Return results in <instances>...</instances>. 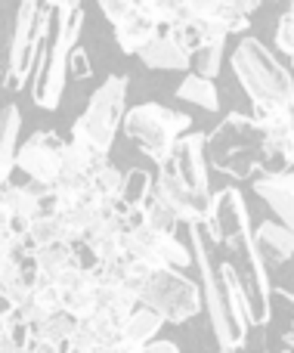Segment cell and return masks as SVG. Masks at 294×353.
<instances>
[{"mask_svg": "<svg viewBox=\"0 0 294 353\" xmlns=\"http://www.w3.org/2000/svg\"><path fill=\"white\" fill-rule=\"evenodd\" d=\"M84 28V6L78 3H50V28L43 41L41 59L34 68L31 99L41 109H56L68 74V53L78 47Z\"/></svg>", "mask_w": 294, "mask_h": 353, "instance_id": "cell-1", "label": "cell"}, {"mask_svg": "<svg viewBox=\"0 0 294 353\" xmlns=\"http://www.w3.org/2000/svg\"><path fill=\"white\" fill-rule=\"evenodd\" d=\"M189 248H192V263L202 273V288H204V307H208V319L214 325V335L220 341L223 353H235L245 344L248 325H251V310L242 301H229L227 288L220 282V273L214 267L208 239H204V223H189Z\"/></svg>", "mask_w": 294, "mask_h": 353, "instance_id": "cell-2", "label": "cell"}, {"mask_svg": "<svg viewBox=\"0 0 294 353\" xmlns=\"http://www.w3.org/2000/svg\"><path fill=\"white\" fill-rule=\"evenodd\" d=\"M233 72L245 93L251 97L254 112L270 109H288L294 81L288 68L258 41V37H242L239 47L233 50Z\"/></svg>", "mask_w": 294, "mask_h": 353, "instance_id": "cell-3", "label": "cell"}, {"mask_svg": "<svg viewBox=\"0 0 294 353\" xmlns=\"http://www.w3.org/2000/svg\"><path fill=\"white\" fill-rule=\"evenodd\" d=\"M121 128L143 149V155H149L155 165H165L174 155V146L189 134L192 118L186 112L167 109L158 103H143L136 109L124 112Z\"/></svg>", "mask_w": 294, "mask_h": 353, "instance_id": "cell-4", "label": "cell"}, {"mask_svg": "<svg viewBox=\"0 0 294 353\" xmlns=\"http://www.w3.org/2000/svg\"><path fill=\"white\" fill-rule=\"evenodd\" d=\"M127 109V78L124 74H109L103 84L93 90L84 115L72 124V140H81L93 152L109 155Z\"/></svg>", "mask_w": 294, "mask_h": 353, "instance_id": "cell-5", "label": "cell"}, {"mask_svg": "<svg viewBox=\"0 0 294 353\" xmlns=\"http://www.w3.org/2000/svg\"><path fill=\"white\" fill-rule=\"evenodd\" d=\"M204 146H211L214 165L233 176H251L266 149H276L260 124L245 115H229L214 134L204 137Z\"/></svg>", "mask_w": 294, "mask_h": 353, "instance_id": "cell-6", "label": "cell"}, {"mask_svg": "<svg viewBox=\"0 0 294 353\" xmlns=\"http://www.w3.org/2000/svg\"><path fill=\"white\" fill-rule=\"evenodd\" d=\"M136 304L152 310L161 323H189L202 313V292L192 279L177 270H158L152 273L136 292Z\"/></svg>", "mask_w": 294, "mask_h": 353, "instance_id": "cell-7", "label": "cell"}, {"mask_svg": "<svg viewBox=\"0 0 294 353\" xmlns=\"http://www.w3.org/2000/svg\"><path fill=\"white\" fill-rule=\"evenodd\" d=\"M50 28V3H34L25 0L16 12V28H12V43H10V68L3 74V84L10 90H22L28 78L34 74L37 59H41L43 41H47Z\"/></svg>", "mask_w": 294, "mask_h": 353, "instance_id": "cell-8", "label": "cell"}, {"mask_svg": "<svg viewBox=\"0 0 294 353\" xmlns=\"http://www.w3.org/2000/svg\"><path fill=\"white\" fill-rule=\"evenodd\" d=\"M62 152H65V140L56 130H37L16 149V168L28 176V183L53 186L62 168Z\"/></svg>", "mask_w": 294, "mask_h": 353, "instance_id": "cell-9", "label": "cell"}, {"mask_svg": "<svg viewBox=\"0 0 294 353\" xmlns=\"http://www.w3.org/2000/svg\"><path fill=\"white\" fill-rule=\"evenodd\" d=\"M161 171L174 174L189 192H196L198 199H211L208 159H204V134H186L183 140L174 146V155L161 165Z\"/></svg>", "mask_w": 294, "mask_h": 353, "instance_id": "cell-10", "label": "cell"}, {"mask_svg": "<svg viewBox=\"0 0 294 353\" xmlns=\"http://www.w3.org/2000/svg\"><path fill=\"white\" fill-rule=\"evenodd\" d=\"M152 199L165 205L167 211L177 217V223H208L211 214V199H198L196 192L183 186L174 174L161 171L152 180Z\"/></svg>", "mask_w": 294, "mask_h": 353, "instance_id": "cell-11", "label": "cell"}, {"mask_svg": "<svg viewBox=\"0 0 294 353\" xmlns=\"http://www.w3.org/2000/svg\"><path fill=\"white\" fill-rule=\"evenodd\" d=\"M204 230L211 232V242L227 245L233 239L248 232V208L239 189H220L217 195H211V214Z\"/></svg>", "mask_w": 294, "mask_h": 353, "instance_id": "cell-12", "label": "cell"}, {"mask_svg": "<svg viewBox=\"0 0 294 353\" xmlns=\"http://www.w3.org/2000/svg\"><path fill=\"white\" fill-rule=\"evenodd\" d=\"M254 192L276 211L282 226L294 236V168L291 171H273L254 180Z\"/></svg>", "mask_w": 294, "mask_h": 353, "instance_id": "cell-13", "label": "cell"}, {"mask_svg": "<svg viewBox=\"0 0 294 353\" xmlns=\"http://www.w3.org/2000/svg\"><path fill=\"white\" fill-rule=\"evenodd\" d=\"M112 28H115V41L124 53H140L152 37L161 34V25L155 22L152 16H146L140 3H134V10H130L118 25H112Z\"/></svg>", "mask_w": 294, "mask_h": 353, "instance_id": "cell-14", "label": "cell"}, {"mask_svg": "<svg viewBox=\"0 0 294 353\" xmlns=\"http://www.w3.org/2000/svg\"><path fill=\"white\" fill-rule=\"evenodd\" d=\"M136 56L146 68H158V72H186L189 68V53L180 50L167 34L152 37Z\"/></svg>", "mask_w": 294, "mask_h": 353, "instance_id": "cell-15", "label": "cell"}, {"mask_svg": "<svg viewBox=\"0 0 294 353\" xmlns=\"http://www.w3.org/2000/svg\"><path fill=\"white\" fill-rule=\"evenodd\" d=\"M254 248H258L260 261H276V263H285L288 257L294 254V236L285 230L282 223H273V220H264L254 232Z\"/></svg>", "mask_w": 294, "mask_h": 353, "instance_id": "cell-16", "label": "cell"}, {"mask_svg": "<svg viewBox=\"0 0 294 353\" xmlns=\"http://www.w3.org/2000/svg\"><path fill=\"white\" fill-rule=\"evenodd\" d=\"M19 128H22L19 109L16 105H3V112H0V186L10 183V174H12V168H16Z\"/></svg>", "mask_w": 294, "mask_h": 353, "instance_id": "cell-17", "label": "cell"}, {"mask_svg": "<svg viewBox=\"0 0 294 353\" xmlns=\"http://www.w3.org/2000/svg\"><path fill=\"white\" fill-rule=\"evenodd\" d=\"M161 325H165V323H161V319L155 316L152 310H146V307H136V310L127 316L124 329H121V347L127 350V353L146 347V344L155 341V335L161 332Z\"/></svg>", "mask_w": 294, "mask_h": 353, "instance_id": "cell-18", "label": "cell"}, {"mask_svg": "<svg viewBox=\"0 0 294 353\" xmlns=\"http://www.w3.org/2000/svg\"><path fill=\"white\" fill-rule=\"evenodd\" d=\"M152 199V174L143 171V168H134V171L124 174L121 192H118L115 201V214H127V211H143Z\"/></svg>", "mask_w": 294, "mask_h": 353, "instance_id": "cell-19", "label": "cell"}, {"mask_svg": "<svg viewBox=\"0 0 294 353\" xmlns=\"http://www.w3.org/2000/svg\"><path fill=\"white\" fill-rule=\"evenodd\" d=\"M0 205L10 214V220H25V223H31V220L41 217V199H37L28 186H12V183H6V186L0 189Z\"/></svg>", "mask_w": 294, "mask_h": 353, "instance_id": "cell-20", "label": "cell"}, {"mask_svg": "<svg viewBox=\"0 0 294 353\" xmlns=\"http://www.w3.org/2000/svg\"><path fill=\"white\" fill-rule=\"evenodd\" d=\"M96 304H99V313H109L112 319L118 323H127V316L136 310V294L130 292L127 285H109V288H96Z\"/></svg>", "mask_w": 294, "mask_h": 353, "instance_id": "cell-21", "label": "cell"}, {"mask_svg": "<svg viewBox=\"0 0 294 353\" xmlns=\"http://www.w3.org/2000/svg\"><path fill=\"white\" fill-rule=\"evenodd\" d=\"M177 99H186L192 105H202L204 112H217L220 109V97H217L214 81H204L198 74H186L183 84L177 87Z\"/></svg>", "mask_w": 294, "mask_h": 353, "instance_id": "cell-22", "label": "cell"}, {"mask_svg": "<svg viewBox=\"0 0 294 353\" xmlns=\"http://www.w3.org/2000/svg\"><path fill=\"white\" fill-rule=\"evenodd\" d=\"M74 325H78V319H72L68 313H53V316H47L41 325H34V329H28V335L34 338V341L41 344H56V347H65L68 338H72Z\"/></svg>", "mask_w": 294, "mask_h": 353, "instance_id": "cell-23", "label": "cell"}, {"mask_svg": "<svg viewBox=\"0 0 294 353\" xmlns=\"http://www.w3.org/2000/svg\"><path fill=\"white\" fill-rule=\"evenodd\" d=\"M34 263H37V270H41L43 279H56V276L65 273L68 267H74L72 263V245L56 242V245H47V248H37Z\"/></svg>", "mask_w": 294, "mask_h": 353, "instance_id": "cell-24", "label": "cell"}, {"mask_svg": "<svg viewBox=\"0 0 294 353\" xmlns=\"http://www.w3.org/2000/svg\"><path fill=\"white\" fill-rule=\"evenodd\" d=\"M220 65H223V43H204L189 56V68H196L192 74H198L204 81H214L220 74Z\"/></svg>", "mask_w": 294, "mask_h": 353, "instance_id": "cell-25", "label": "cell"}, {"mask_svg": "<svg viewBox=\"0 0 294 353\" xmlns=\"http://www.w3.org/2000/svg\"><path fill=\"white\" fill-rule=\"evenodd\" d=\"M121 183H124V174L118 171L115 165H105L103 171H96L90 176V195L96 201H115L118 192H121Z\"/></svg>", "mask_w": 294, "mask_h": 353, "instance_id": "cell-26", "label": "cell"}, {"mask_svg": "<svg viewBox=\"0 0 294 353\" xmlns=\"http://www.w3.org/2000/svg\"><path fill=\"white\" fill-rule=\"evenodd\" d=\"M28 236H31V242H34L37 248H47V245L65 242V226H62L59 217H37V220H31Z\"/></svg>", "mask_w": 294, "mask_h": 353, "instance_id": "cell-27", "label": "cell"}, {"mask_svg": "<svg viewBox=\"0 0 294 353\" xmlns=\"http://www.w3.org/2000/svg\"><path fill=\"white\" fill-rule=\"evenodd\" d=\"M276 47L282 50V53L294 56V19L288 16V12H285L276 25Z\"/></svg>", "mask_w": 294, "mask_h": 353, "instance_id": "cell-28", "label": "cell"}, {"mask_svg": "<svg viewBox=\"0 0 294 353\" xmlns=\"http://www.w3.org/2000/svg\"><path fill=\"white\" fill-rule=\"evenodd\" d=\"M68 74H74V78H90L93 68H90V59H87V50H81V43L68 53Z\"/></svg>", "mask_w": 294, "mask_h": 353, "instance_id": "cell-29", "label": "cell"}, {"mask_svg": "<svg viewBox=\"0 0 294 353\" xmlns=\"http://www.w3.org/2000/svg\"><path fill=\"white\" fill-rule=\"evenodd\" d=\"M99 10H103V16L109 19L112 25H118L130 10H134V3H130V0H103V3H99Z\"/></svg>", "mask_w": 294, "mask_h": 353, "instance_id": "cell-30", "label": "cell"}, {"mask_svg": "<svg viewBox=\"0 0 294 353\" xmlns=\"http://www.w3.org/2000/svg\"><path fill=\"white\" fill-rule=\"evenodd\" d=\"M134 353H180V347L174 341H158V338H155L152 344H146V347H140Z\"/></svg>", "mask_w": 294, "mask_h": 353, "instance_id": "cell-31", "label": "cell"}, {"mask_svg": "<svg viewBox=\"0 0 294 353\" xmlns=\"http://www.w3.org/2000/svg\"><path fill=\"white\" fill-rule=\"evenodd\" d=\"M25 353H65V347H56V344H41L28 335V344H25Z\"/></svg>", "mask_w": 294, "mask_h": 353, "instance_id": "cell-32", "label": "cell"}, {"mask_svg": "<svg viewBox=\"0 0 294 353\" xmlns=\"http://www.w3.org/2000/svg\"><path fill=\"white\" fill-rule=\"evenodd\" d=\"M0 353H25V344L12 341L10 335H3V332H0Z\"/></svg>", "mask_w": 294, "mask_h": 353, "instance_id": "cell-33", "label": "cell"}, {"mask_svg": "<svg viewBox=\"0 0 294 353\" xmlns=\"http://www.w3.org/2000/svg\"><path fill=\"white\" fill-rule=\"evenodd\" d=\"M288 16H291V19H294V3H291V10H288Z\"/></svg>", "mask_w": 294, "mask_h": 353, "instance_id": "cell-34", "label": "cell"}]
</instances>
